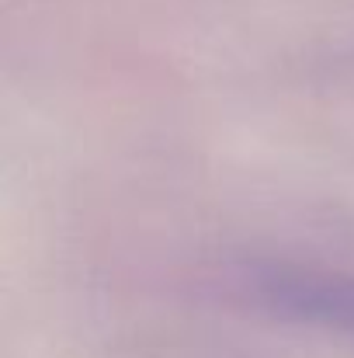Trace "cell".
Returning a JSON list of instances; mask_svg holds the SVG:
<instances>
[{"label":"cell","mask_w":354,"mask_h":358,"mask_svg":"<svg viewBox=\"0 0 354 358\" xmlns=\"http://www.w3.org/2000/svg\"><path fill=\"white\" fill-rule=\"evenodd\" d=\"M264 303L292 320L354 338V278L330 271H264L257 275Z\"/></svg>","instance_id":"cell-1"}]
</instances>
